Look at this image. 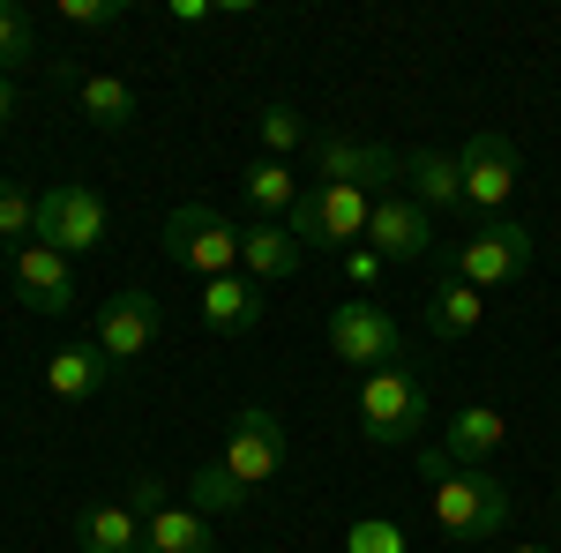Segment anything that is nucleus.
<instances>
[{"instance_id":"obj_1","label":"nucleus","mask_w":561,"mask_h":553,"mask_svg":"<svg viewBox=\"0 0 561 553\" xmlns=\"http://www.w3.org/2000/svg\"><path fill=\"white\" fill-rule=\"evenodd\" d=\"M277 471H285V419L270 404H248L225 426V449L187 479V509L225 516V509H240V502H255Z\"/></svg>"},{"instance_id":"obj_2","label":"nucleus","mask_w":561,"mask_h":553,"mask_svg":"<svg viewBox=\"0 0 561 553\" xmlns=\"http://www.w3.org/2000/svg\"><path fill=\"white\" fill-rule=\"evenodd\" d=\"M427 509L449 539H502L510 516H517V494L494 479V471H457V464H434L427 457Z\"/></svg>"},{"instance_id":"obj_3","label":"nucleus","mask_w":561,"mask_h":553,"mask_svg":"<svg viewBox=\"0 0 561 553\" xmlns=\"http://www.w3.org/2000/svg\"><path fill=\"white\" fill-rule=\"evenodd\" d=\"M427 419H434V389L420 382L412 367L359 375V441H367V449H404Z\"/></svg>"},{"instance_id":"obj_4","label":"nucleus","mask_w":561,"mask_h":553,"mask_svg":"<svg viewBox=\"0 0 561 553\" xmlns=\"http://www.w3.org/2000/svg\"><path fill=\"white\" fill-rule=\"evenodd\" d=\"M158 247H165V262L195 269L210 285V277H232L240 269V224L217 210V203H180L165 217V232H158Z\"/></svg>"},{"instance_id":"obj_5","label":"nucleus","mask_w":561,"mask_h":553,"mask_svg":"<svg viewBox=\"0 0 561 553\" xmlns=\"http://www.w3.org/2000/svg\"><path fill=\"white\" fill-rule=\"evenodd\" d=\"M367 217H375V195L367 187H337V180H314L300 187V203H293V240L300 247H322V255H337L352 240H367Z\"/></svg>"},{"instance_id":"obj_6","label":"nucleus","mask_w":561,"mask_h":553,"mask_svg":"<svg viewBox=\"0 0 561 553\" xmlns=\"http://www.w3.org/2000/svg\"><path fill=\"white\" fill-rule=\"evenodd\" d=\"M322 337H330V359H345L359 375H382V367L404 359V330H397V314L375 307V299H337L330 322H322Z\"/></svg>"},{"instance_id":"obj_7","label":"nucleus","mask_w":561,"mask_h":553,"mask_svg":"<svg viewBox=\"0 0 561 553\" xmlns=\"http://www.w3.org/2000/svg\"><path fill=\"white\" fill-rule=\"evenodd\" d=\"M105 232H113V210H105V195L83 187V180H60V187H45L38 195V240L45 247H60V255H98L105 247Z\"/></svg>"},{"instance_id":"obj_8","label":"nucleus","mask_w":561,"mask_h":553,"mask_svg":"<svg viewBox=\"0 0 561 553\" xmlns=\"http://www.w3.org/2000/svg\"><path fill=\"white\" fill-rule=\"evenodd\" d=\"M457 277L479 285V292H494V285H517L524 269H531V224L517 217H479L472 232L457 240Z\"/></svg>"},{"instance_id":"obj_9","label":"nucleus","mask_w":561,"mask_h":553,"mask_svg":"<svg viewBox=\"0 0 561 553\" xmlns=\"http://www.w3.org/2000/svg\"><path fill=\"white\" fill-rule=\"evenodd\" d=\"M457 165H465V203H472L479 217H502V203L517 195V172H524L517 142L502 128H479V135H465Z\"/></svg>"},{"instance_id":"obj_10","label":"nucleus","mask_w":561,"mask_h":553,"mask_svg":"<svg viewBox=\"0 0 561 553\" xmlns=\"http://www.w3.org/2000/svg\"><path fill=\"white\" fill-rule=\"evenodd\" d=\"M158 330H165L158 292H113L98 307V322H90V344H98L113 367H128V359H142V352L158 344Z\"/></svg>"},{"instance_id":"obj_11","label":"nucleus","mask_w":561,"mask_h":553,"mask_svg":"<svg viewBox=\"0 0 561 553\" xmlns=\"http://www.w3.org/2000/svg\"><path fill=\"white\" fill-rule=\"evenodd\" d=\"M314 165H322V180L367 187V195H397V180H404V158H397V150L352 142V135H314Z\"/></svg>"},{"instance_id":"obj_12","label":"nucleus","mask_w":561,"mask_h":553,"mask_svg":"<svg viewBox=\"0 0 561 553\" xmlns=\"http://www.w3.org/2000/svg\"><path fill=\"white\" fill-rule=\"evenodd\" d=\"M8 285L38 314H68L76 307V262L60 247H45V240H23V247H8Z\"/></svg>"},{"instance_id":"obj_13","label":"nucleus","mask_w":561,"mask_h":553,"mask_svg":"<svg viewBox=\"0 0 561 553\" xmlns=\"http://www.w3.org/2000/svg\"><path fill=\"white\" fill-rule=\"evenodd\" d=\"M434 210H420L404 187L397 195H375V217H367V247L382 262H427L434 255Z\"/></svg>"},{"instance_id":"obj_14","label":"nucleus","mask_w":561,"mask_h":553,"mask_svg":"<svg viewBox=\"0 0 561 553\" xmlns=\"http://www.w3.org/2000/svg\"><path fill=\"white\" fill-rule=\"evenodd\" d=\"M502 441H510V419H502L494 404H465V412H449L442 449H427V457L434 464H457V471H486L502 457Z\"/></svg>"},{"instance_id":"obj_15","label":"nucleus","mask_w":561,"mask_h":553,"mask_svg":"<svg viewBox=\"0 0 561 553\" xmlns=\"http://www.w3.org/2000/svg\"><path fill=\"white\" fill-rule=\"evenodd\" d=\"M300 262H307V247L293 240V224H285V217H248V224H240V277L277 285V277H293Z\"/></svg>"},{"instance_id":"obj_16","label":"nucleus","mask_w":561,"mask_h":553,"mask_svg":"<svg viewBox=\"0 0 561 553\" xmlns=\"http://www.w3.org/2000/svg\"><path fill=\"white\" fill-rule=\"evenodd\" d=\"M404 195L434 217L472 210V203H465V165H457V150H412V158H404Z\"/></svg>"},{"instance_id":"obj_17","label":"nucleus","mask_w":561,"mask_h":553,"mask_svg":"<svg viewBox=\"0 0 561 553\" xmlns=\"http://www.w3.org/2000/svg\"><path fill=\"white\" fill-rule=\"evenodd\" d=\"M203 322H210L217 337H248V330H262V285L255 277H210L203 285Z\"/></svg>"},{"instance_id":"obj_18","label":"nucleus","mask_w":561,"mask_h":553,"mask_svg":"<svg viewBox=\"0 0 561 553\" xmlns=\"http://www.w3.org/2000/svg\"><path fill=\"white\" fill-rule=\"evenodd\" d=\"M113 382V359L98 352V344H60L53 359H45V389L60 396V404H83V396H98V389Z\"/></svg>"},{"instance_id":"obj_19","label":"nucleus","mask_w":561,"mask_h":553,"mask_svg":"<svg viewBox=\"0 0 561 553\" xmlns=\"http://www.w3.org/2000/svg\"><path fill=\"white\" fill-rule=\"evenodd\" d=\"M76 105H83V120L98 135H128L135 120H142L135 83H121V76H83V83H76Z\"/></svg>"},{"instance_id":"obj_20","label":"nucleus","mask_w":561,"mask_h":553,"mask_svg":"<svg viewBox=\"0 0 561 553\" xmlns=\"http://www.w3.org/2000/svg\"><path fill=\"white\" fill-rule=\"evenodd\" d=\"M142 553H217L210 516H203V509H187V502L158 509L150 523H142Z\"/></svg>"},{"instance_id":"obj_21","label":"nucleus","mask_w":561,"mask_h":553,"mask_svg":"<svg viewBox=\"0 0 561 553\" xmlns=\"http://www.w3.org/2000/svg\"><path fill=\"white\" fill-rule=\"evenodd\" d=\"M76 546L83 553H142V516L128 502H105V509L76 516Z\"/></svg>"},{"instance_id":"obj_22","label":"nucleus","mask_w":561,"mask_h":553,"mask_svg":"<svg viewBox=\"0 0 561 553\" xmlns=\"http://www.w3.org/2000/svg\"><path fill=\"white\" fill-rule=\"evenodd\" d=\"M479 314H486V292L465 285V277H449V285L427 299V330H434V337H472Z\"/></svg>"},{"instance_id":"obj_23","label":"nucleus","mask_w":561,"mask_h":553,"mask_svg":"<svg viewBox=\"0 0 561 553\" xmlns=\"http://www.w3.org/2000/svg\"><path fill=\"white\" fill-rule=\"evenodd\" d=\"M240 195H248V210H255V217H293L300 180H293V165H277V158H255L248 180H240Z\"/></svg>"},{"instance_id":"obj_24","label":"nucleus","mask_w":561,"mask_h":553,"mask_svg":"<svg viewBox=\"0 0 561 553\" xmlns=\"http://www.w3.org/2000/svg\"><path fill=\"white\" fill-rule=\"evenodd\" d=\"M23 60H38V31H31V15H23L15 0H0V76L15 83Z\"/></svg>"},{"instance_id":"obj_25","label":"nucleus","mask_w":561,"mask_h":553,"mask_svg":"<svg viewBox=\"0 0 561 553\" xmlns=\"http://www.w3.org/2000/svg\"><path fill=\"white\" fill-rule=\"evenodd\" d=\"M262 150H270V158H277V165H285V158H293V150H307V142H314V135H307V120L300 113H293V105H262Z\"/></svg>"},{"instance_id":"obj_26","label":"nucleus","mask_w":561,"mask_h":553,"mask_svg":"<svg viewBox=\"0 0 561 553\" xmlns=\"http://www.w3.org/2000/svg\"><path fill=\"white\" fill-rule=\"evenodd\" d=\"M0 240H8V247L38 240V195L15 187V180H0Z\"/></svg>"},{"instance_id":"obj_27","label":"nucleus","mask_w":561,"mask_h":553,"mask_svg":"<svg viewBox=\"0 0 561 553\" xmlns=\"http://www.w3.org/2000/svg\"><path fill=\"white\" fill-rule=\"evenodd\" d=\"M345 553H404V531H397L389 516H359L345 531Z\"/></svg>"},{"instance_id":"obj_28","label":"nucleus","mask_w":561,"mask_h":553,"mask_svg":"<svg viewBox=\"0 0 561 553\" xmlns=\"http://www.w3.org/2000/svg\"><path fill=\"white\" fill-rule=\"evenodd\" d=\"M128 15V0H60V23H76V31H113Z\"/></svg>"},{"instance_id":"obj_29","label":"nucleus","mask_w":561,"mask_h":553,"mask_svg":"<svg viewBox=\"0 0 561 553\" xmlns=\"http://www.w3.org/2000/svg\"><path fill=\"white\" fill-rule=\"evenodd\" d=\"M128 509L142 516V523H150L158 509H173V486H165L158 471H135V479H128Z\"/></svg>"},{"instance_id":"obj_30","label":"nucleus","mask_w":561,"mask_h":553,"mask_svg":"<svg viewBox=\"0 0 561 553\" xmlns=\"http://www.w3.org/2000/svg\"><path fill=\"white\" fill-rule=\"evenodd\" d=\"M345 277H352V285H375V277H382V255H375V247H352V255H345Z\"/></svg>"},{"instance_id":"obj_31","label":"nucleus","mask_w":561,"mask_h":553,"mask_svg":"<svg viewBox=\"0 0 561 553\" xmlns=\"http://www.w3.org/2000/svg\"><path fill=\"white\" fill-rule=\"evenodd\" d=\"M217 0H173V23H210Z\"/></svg>"},{"instance_id":"obj_32","label":"nucleus","mask_w":561,"mask_h":553,"mask_svg":"<svg viewBox=\"0 0 561 553\" xmlns=\"http://www.w3.org/2000/svg\"><path fill=\"white\" fill-rule=\"evenodd\" d=\"M15 105H23V97H15V83H8V76H0V128H8V120H15Z\"/></svg>"},{"instance_id":"obj_33","label":"nucleus","mask_w":561,"mask_h":553,"mask_svg":"<svg viewBox=\"0 0 561 553\" xmlns=\"http://www.w3.org/2000/svg\"><path fill=\"white\" fill-rule=\"evenodd\" d=\"M510 553H547V546H510Z\"/></svg>"},{"instance_id":"obj_34","label":"nucleus","mask_w":561,"mask_h":553,"mask_svg":"<svg viewBox=\"0 0 561 553\" xmlns=\"http://www.w3.org/2000/svg\"><path fill=\"white\" fill-rule=\"evenodd\" d=\"M554 509H561V479H554Z\"/></svg>"}]
</instances>
